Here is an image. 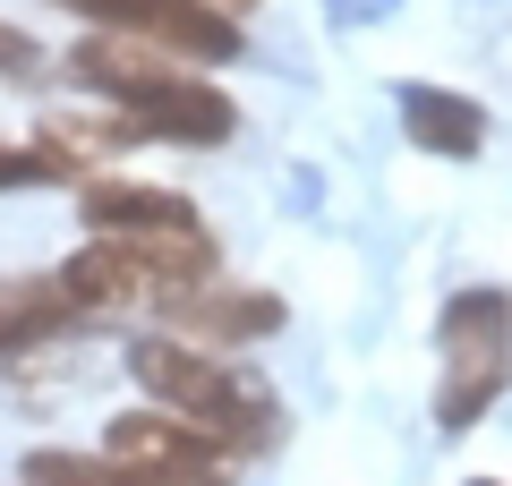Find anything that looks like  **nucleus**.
<instances>
[{
	"instance_id": "f257e3e1",
	"label": "nucleus",
	"mask_w": 512,
	"mask_h": 486,
	"mask_svg": "<svg viewBox=\"0 0 512 486\" xmlns=\"http://www.w3.org/2000/svg\"><path fill=\"white\" fill-rule=\"evenodd\" d=\"M128 376L154 393V410H180L188 427H205L231 461L239 452H265L282 435V401L265 393L248 367H231L222 350L180 342V333H137V342H128Z\"/></svg>"
},
{
	"instance_id": "f03ea898",
	"label": "nucleus",
	"mask_w": 512,
	"mask_h": 486,
	"mask_svg": "<svg viewBox=\"0 0 512 486\" xmlns=\"http://www.w3.org/2000/svg\"><path fill=\"white\" fill-rule=\"evenodd\" d=\"M69 299L86 316H120V307H180L188 290L214 282V239L171 231V239H86L60 265Z\"/></svg>"
},
{
	"instance_id": "7ed1b4c3",
	"label": "nucleus",
	"mask_w": 512,
	"mask_h": 486,
	"mask_svg": "<svg viewBox=\"0 0 512 486\" xmlns=\"http://www.w3.org/2000/svg\"><path fill=\"white\" fill-rule=\"evenodd\" d=\"M436 350H444V384H436V427L461 435L504 401L512 384V290H461L436 316Z\"/></svg>"
},
{
	"instance_id": "20e7f679",
	"label": "nucleus",
	"mask_w": 512,
	"mask_h": 486,
	"mask_svg": "<svg viewBox=\"0 0 512 486\" xmlns=\"http://www.w3.org/2000/svg\"><path fill=\"white\" fill-rule=\"evenodd\" d=\"M77 18H94L103 35H137L154 43V52L188 60V69H222V60H239V18H222L214 0H69Z\"/></svg>"
},
{
	"instance_id": "39448f33",
	"label": "nucleus",
	"mask_w": 512,
	"mask_h": 486,
	"mask_svg": "<svg viewBox=\"0 0 512 486\" xmlns=\"http://www.w3.org/2000/svg\"><path fill=\"white\" fill-rule=\"evenodd\" d=\"M103 452L128 461V469H146V478H163V486H222V461H231V452L205 427H188L180 410H120L111 435H103Z\"/></svg>"
},
{
	"instance_id": "423d86ee",
	"label": "nucleus",
	"mask_w": 512,
	"mask_h": 486,
	"mask_svg": "<svg viewBox=\"0 0 512 486\" xmlns=\"http://www.w3.org/2000/svg\"><path fill=\"white\" fill-rule=\"evenodd\" d=\"M120 120L137 128V137H154V145H197V154L239 137V103L214 86V77H188V69L171 77V86H154L146 103H128Z\"/></svg>"
},
{
	"instance_id": "0eeeda50",
	"label": "nucleus",
	"mask_w": 512,
	"mask_h": 486,
	"mask_svg": "<svg viewBox=\"0 0 512 486\" xmlns=\"http://www.w3.org/2000/svg\"><path fill=\"white\" fill-rule=\"evenodd\" d=\"M171 324H180V342H197V350H248V342H265V333H282L291 307H282L274 290L205 282V290H188V299L171 307Z\"/></svg>"
},
{
	"instance_id": "6e6552de",
	"label": "nucleus",
	"mask_w": 512,
	"mask_h": 486,
	"mask_svg": "<svg viewBox=\"0 0 512 486\" xmlns=\"http://www.w3.org/2000/svg\"><path fill=\"white\" fill-rule=\"evenodd\" d=\"M86 231L94 239H171V231H205L197 205L180 188H146V180H86Z\"/></svg>"
},
{
	"instance_id": "1a4fd4ad",
	"label": "nucleus",
	"mask_w": 512,
	"mask_h": 486,
	"mask_svg": "<svg viewBox=\"0 0 512 486\" xmlns=\"http://www.w3.org/2000/svg\"><path fill=\"white\" fill-rule=\"evenodd\" d=\"M86 307L69 299L60 273H0V359H26V350H52L60 333H77Z\"/></svg>"
},
{
	"instance_id": "9d476101",
	"label": "nucleus",
	"mask_w": 512,
	"mask_h": 486,
	"mask_svg": "<svg viewBox=\"0 0 512 486\" xmlns=\"http://www.w3.org/2000/svg\"><path fill=\"white\" fill-rule=\"evenodd\" d=\"M69 69L86 77L94 94H111V103H146L154 86H171V77L188 69V60H171V52H154V43H137V35H103V26H94L86 43H77L69 52Z\"/></svg>"
},
{
	"instance_id": "9b49d317",
	"label": "nucleus",
	"mask_w": 512,
	"mask_h": 486,
	"mask_svg": "<svg viewBox=\"0 0 512 486\" xmlns=\"http://www.w3.org/2000/svg\"><path fill=\"white\" fill-rule=\"evenodd\" d=\"M402 128H410V145H427L444 162H470L487 145V111L453 86H402Z\"/></svg>"
},
{
	"instance_id": "f8f14e48",
	"label": "nucleus",
	"mask_w": 512,
	"mask_h": 486,
	"mask_svg": "<svg viewBox=\"0 0 512 486\" xmlns=\"http://www.w3.org/2000/svg\"><path fill=\"white\" fill-rule=\"evenodd\" d=\"M26 486H163L111 452H26Z\"/></svg>"
},
{
	"instance_id": "ddd939ff",
	"label": "nucleus",
	"mask_w": 512,
	"mask_h": 486,
	"mask_svg": "<svg viewBox=\"0 0 512 486\" xmlns=\"http://www.w3.org/2000/svg\"><path fill=\"white\" fill-rule=\"evenodd\" d=\"M35 69H43V43L26 35V26L0 18V77H35Z\"/></svg>"
},
{
	"instance_id": "4468645a",
	"label": "nucleus",
	"mask_w": 512,
	"mask_h": 486,
	"mask_svg": "<svg viewBox=\"0 0 512 486\" xmlns=\"http://www.w3.org/2000/svg\"><path fill=\"white\" fill-rule=\"evenodd\" d=\"M43 171H35V145H9L0 137V188H35Z\"/></svg>"
},
{
	"instance_id": "2eb2a0df",
	"label": "nucleus",
	"mask_w": 512,
	"mask_h": 486,
	"mask_svg": "<svg viewBox=\"0 0 512 486\" xmlns=\"http://www.w3.org/2000/svg\"><path fill=\"white\" fill-rule=\"evenodd\" d=\"M470 486H504V478H470Z\"/></svg>"
}]
</instances>
